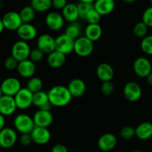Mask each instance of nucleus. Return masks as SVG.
Here are the masks:
<instances>
[{
    "mask_svg": "<svg viewBox=\"0 0 152 152\" xmlns=\"http://www.w3.org/2000/svg\"><path fill=\"white\" fill-rule=\"evenodd\" d=\"M3 95V93H2V90H1V85H0V97H1V96Z\"/></svg>",
    "mask_w": 152,
    "mask_h": 152,
    "instance_id": "49",
    "label": "nucleus"
},
{
    "mask_svg": "<svg viewBox=\"0 0 152 152\" xmlns=\"http://www.w3.org/2000/svg\"><path fill=\"white\" fill-rule=\"evenodd\" d=\"M48 99L52 105L58 108H62L68 105L72 99V95L67 86H55L48 92Z\"/></svg>",
    "mask_w": 152,
    "mask_h": 152,
    "instance_id": "1",
    "label": "nucleus"
},
{
    "mask_svg": "<svg viewBox=\"0 0 152 152\" xmlns=\"http://www.w3.org/2000/svg\"><path fill=\"white\" fill-rule=\"evenodd\" d=\"M66 62V55L55 50L48 54V65L52 68H59L63 66Z\"/></svg>",
    "mask_w": 152,
    "mask_h": 152,
    "instance_id": "24",
    "label": "nucleus"
},
{
    "mask_svg": "<svg viewBox=\"0 0 152 152\" xmlns=\"http://www.w3.org/2000/svg\"><path fill=\"white\" fill-rule=\"evenodd\" d=\"M31 51V47L28 42L19 40L12 46L11 56L19 62L29 59Z\"/></svg>",
    "mask_w": 152,
    "mask_h": 152,
    "instance_id": "4",
    "label": "nucleus"
},
{
    "mask_svg": "<svg viewBox=\"0 0 152 152\" xmlns=\"http://www.w3.org/2000/svg\"><path fill=\"white\" fill-rule=\"evenodd\" d=\"M146 80H147V83H148V85H150V86H152V72L146 77Z\"/></svg>",
    "mask_w": 152,
    "mask_h": 152,
    "instance_id": "45",
    "label": "nucleus"
},
{
    "mask_svg": "<svg viewBox=\"0 0 152 152\" xmlns=\"http://www.w3.org/2000/svg\"><path fill=\"white\" fill-rule=\"evenodd\" d=\"M123 1L128 3H132V2H134V1H137V0H123Z\"/></svg>",
    "mask_w": 152,
    "mask_h": 152,
    "instance_id": "48",
    "label": "nucleus"
},
{
    "mask_svg": "<svg viewBox=\"0 0 152 152\" xmlns=\"http://www.w3.org/2000/svg\"><path fill=\"white\" fill-rule=\"evenodd\" d=\"M94 49V42L85 36H81L75 40L74 52L79 56L87 57L93 53Z\"/></svg>",
    "mask_w": 152,
    "mask_h": 152,
    "instance_id": "3",
    "label": "nucleus"
},
{
    "mask_svg": "<svg viewBox=\"0 0 152 152\" xmlns=\"http://www.w3.org/2000/svg\"><path fill=\"white\" fill-rule=\"evenodd\" d=\"M102 16L94 7L86 15L85 20L88 24H99L101 21Z\"/></svg>",
    "mask_w": 152,
    "mask_h": 152,
    "instance_id": "35",
    "label": "nucleus"
},
{
    "mask_svg": "<svg viewBox=\"0 0 152 152\" xmlns=\"http://www.w3.org/2000/svg\"><path fill=\"white\" fill-rule=\"evenodd\" d=\"M132 152H142V151H139V150H135V151H133Z\"/></svg>",
    "mask_w": 152,
    "mask_h": 152,
    "instance_id": "50",
    "label": "nucleus"
},
{
    "mask_svg": "<svg viewBox=\"0 0 152 152\" xmlns=\"http://www.w3.org/2000/svg\"><path fill=\"white\" fill-rule=\"evenodd\" d=\"M19 142L23 146H29L34 141L31 134H22L19 137Z\"/></svg>",
    "mask_w": 152,
    "mask_h": 152,
    "instance_id": "41",
    "label": "nucleus"
},
{
    "mask_svg": "<svg viewBox=\"0 0 152 152\" xmlns=\"http://www.w3.org/2000/svg\"><path fill=\"white\" fill-rule=\"evenodd\" d=\"M133 70L137 77L140 78H146L152 72L151 61L144 56L137 58L134 62Z\"/></svg>",
    "mask_w": 152,
    "mask_h": 152,
    "instance_id": "6",
    "label": "nucleus"
},
{
    "mask_svg": "<svg viewBox=\"0 0 152 152\" xmlns=\"http://www.w3.org/2000/svg\"><path fill=\"white\" fill-rule=\"evenodd\" d=\"M148 31V27L143 22H139L134 26L133 33L135 37L143 39L147 36Z\"/></svg>",
    "mask_w": 152,
    "mask_h": 152,
    "instance_id": "32",
    "label": "nucleus"
},
{
    "mask_svg": "<svg viewBox=\"0 0 152 152\" xmlns=\"http://www.w3.org/2000/svg\"><path fill=\"white\" fill-rule=\"evenodd\" d=\"M150 1V4H151V6H152V0H149Z\"/></svg>",
    "mask_w": 152,
    "mask_h": 152,
    "instance_id": "51",
    "label": "nucleus"
},
{
    "mask_svg": "<svg viewBox=\"0 0 152 152\" xmlns=\"http://www.w3.org/2000/svg\"><path fill=\"white\" fill-rule=\"evenodd\" d=\"M37 12L31 5L25 6L19 12V15L23 23H31L34 20Z\"/></svg>",
    "mask_w": 152,
    "mask_h": 152,
    "instance_id": "28",
    "label": "nucleus"
},
{
    "mask_svg": "<svg viewBox=\"0 0 152 152\" xmlns=\"http://www.w3.org/2000/svg\"><path fill=\"white\" fill-rule=\"evenodd\" d=\"M17 109L14 96L2 95L0 97V114L7 117L14 114Z\"/></svg>",
    "mask_w": 152,
    "mask_h": 152,
    "instance_id": "14",
    "label": "nucleus"
},
{
    "mask_svg": "<svg viewBox=\"0 0 152 152\" xmlns=\"http://www.w3.org/2000/svg\"><path fill=\"white\" fill-rule=\"evenodd\" d=\"M77 4L78 7L79 14H80V19L85 20L87 13L90 11L91 9H93L94 4L92 3H85V2H79Z\"/></svg>",
    "mask_w": 152,
    "mask_h": 152,
    "instance_id": "34",
    "label": "nucleus"
},
{
    "mask_svg": "<svg viewBox=\"0 0 152 152\" xmlns=\"http://www.w3.org/2000/svg\"><path fill=\"white\" fill-rule=\"evenodd\" d=\"M84 33L85 37L94 42L102 37V28L99 24H88L85 28Z\"/></svg>",
    "mask_w": 152,
    "mask_h": 152,
    "instance_id": "26",
    "label": "nucleus"
},
{
    "mask_svg": "<svg viewBox=\"0 0 152 152\" xmlns=\"http://www.w3.org/2000/svg\"><path fill=\"white\" fill-rule=\"evenodd\" d=\"M96 77L99 80L104 82L111 81L114 78V71L113 67L106 62L100 63L96 68Z\"/></svg>",
    "mask_w": 152,
    "mask_h": 152,
    "instance_id": "21",
    "label": "nucleus"
},
{
    "mask_svg": "<svg viewBox=\"0 0 152 152\" xmlns=\"http://www.w3.org/2000/svg\"><path fill=\"white\" fill-rule=\"evenodd\" d=\"M67 4V0H52V7L56 10H62Z\"/></svg>",
    "mask_w": 152,
    "mask_h": 152,
    "instance_id": "42",
    "label": "nucleus"
},
{
    "mask_svg": "<svg viewBox=\"0 0 152 152\" xmlns=\"http://www.w3.org/2000/svg\"><path fill=\"white\" fill-rule=\"evenodd\" d=\"M16 34L20 40L31 41L37 37V29L31 23H22L16 31Z\"/></svg>",
    "mask_w": 152,
    "mask_h": 152,
    "instance_id": "15",
    "label": "nucleus"
},
{
    "mask_svg": "<svg viewBox=\"0 0 152 152\" xmlns=\"http://www.w3.org/2000/svg\"><path fill=\"white\" fill-rule=\"evenodd\" d=\"M136 137L140 140H147L152 137V123L150 122H143L137 126L135 129Z\"/></svg>",
    "mask_w": 152,
    "mask_h": 152,
    "instance_id": "25",
    "label": "nucleus"
},
{
    "mask_svg": "<svg viewBox=\"0 0 152 152\" xmlns=\"http://www.w3.org/2000/svg\"><path fill=\"white\" fill-rule=\"evenodd\" d=\"M33 141L38 145H45L48 143L51 138V134L48 128L36 126L31 133Z\"/></svg>",
    "mask_w": 152,
    "mask_h": 152,
    "instance_id": "18",
    "label": "nucleus"
},
{
    "mask_svg": "<svg viewBox=\"0 0 152 152\" xmlns=\"http://www.w3.org/2000/svg\"><path fill=\"white\" fill-rule=\"evenodd\" d=\"M33 119L36 126L48 128L53 123V116L50 111L39 109L34 114Z\"/></svg>",
    "mask_w": 152,
    "mask_h": 152,
    "instance_id": "17",
    "label": "nucleus"
},
{
    "mask_svg": "<svg viewBox=\"0 0 152 152\" xmlns=\"http://www.w3.org/2000/svg\"><path fill=\"white\" fill-rule=\"evenodd\" d=\"M36 71H37V67L35 63L30 59L19 62L16 68L18 74L20 77L26 79H30L34 77Z\"/></svg>",
    "mask_w": 152,
    "mask_h": 152,
    "instance_id": "19",
    "label": "nucleus"
},
{
    "mask_svg": "<svg viewBox=\"0 0 152 152\" xmlns=\"http://www.w3.org/2000/svg\"><path fill=\"white\" fill-rule=\"evenodd\" d=\"M3 95L14 96L22 88L20 81L16 77H7L1 83Z\"/></svg>",
    "mask_w": 152,
    "mask_h": 152,
    "instance_id": "11",
    "label": "nucleus"
},
{
    "mask_svg": "<svg viewBox=\"0 0 152 152\" xmlns=\"http://www.w3.org/2000/svg\"><path fill=\"white\" fill-rule=\"evenodd\" d=\"M117 144V138L114 134L106 133L100 136L97 141V146L102 151L108 152L114 149Z\"/></svg>",
    "mask_w": 152,
    "mask_h": 152,
    "instance_id": "16",
    "label": "nucleus"
},
{
    "mask_svg": "<svg viewBox=\"0 0 152 152\" xmlns=\"http://www.w3.org/2000/svg\"><path fill=\"white\" fill-rule=\"evenodd\" d=\"M33 95L34 94L26 87L22 88L14 96L17 108L20 110H26L33 105Z\"/></svg>",
    "mask_w": 152,
    "mask_h": 152,
    "instance_id": "8",
    "label": "nucleus"
},
{
    "mask_svg": "<svg viewBox=\"0 0 152 152\" xmlns=\"http://www.w3.org/2000/svg\"><path fill=\"white\" fill-rule=\"evenodd\" d=\"M79 1H80V2L92 3V4H94V1H96V0H79Z\"/></svg>",
    "mask_w": 152,
    "mask_h": 152,
    "instance_id": "47",
    "label": "nucleus"
},
{
    "mask_svg": "<svg viewBox=\"0 0 152 152\" xmlns=\"http://www.w3.org/2000/svg\"><path fill=\"white\" fill-rule=\"evenodd\" d=\"M142 22H143L148 28H152V6L144 10L142 16Z\"/></svg>",
    "mask_w": 152,
    "mask_h": 152,
    "instance_id": "39",
    "label": "nucleus"
},
{
    "mask_svg": "<svg viewBox=\"0 0 152 152\" xmlns=\"http://www.w3.org/2000/svg\"><path fill=\"white\" fill-rule=\"evenodd\" d=\"M4 28L7 31H17L18 28L22 25V21L19 13L16 11H9L6 13L1 18Z\"/></svg>",
    "mask_w": 152,
    "mask_h": 152,
    "instance_id": "10",
    "label": "nucleus"
},
{
    "mask_svg": "<svg viewBox=\"0 0 152 152\" xmlns=\"http://www.w3.org/2000/svg\"><path fill=\"white\" fill-rule=\"evenodd\" d=\"M44 55L45 53L41 50H39L38 48H36L31 50L29 59L34 63H37V62H39L40 61L42 60V59L44 58Z\"/></svg>",
    "mask_w": 152,
    "mask_h": 152,
    "instance_id": "37",
    "label": "nucleus"
},
{
    "mask_svg": "<svg viewBox=\"0 0 152 152\" xmlns=\"http://www.w3.org/2000/svg\"><path fill=\"white\" fill-rule=\"evenodd\" d=\"M123 94L128 101L132 102H137L142 95V91L140 86L134 81L126 83L123 88Z\"/></svg>",
    "mask_w": 152,
    "mask_h": 152,
    "instance_id": "7",
    "label": "nucleus"
},
{
    "mask_svg": "<svg viewBox=\"0 0 152 152\" xmlns=\"http://www.w3.org/2000/svg\"><path fill=\"white\" fill-rule=\"evenodd\" d=\"M141 50L148 56H152V35H147L140 42Z\"/></svg>",
    "mask_w": 152,
    "mask_h": 152,
    "instance_id": "33",
    "label": "nucleus"
},
{
    "mask_svg": "<svg viewBox=\"0 0 152 152\" xmlns=\"http://www.w3.org/2000/svg\"><path fill=\"white\" fill-rule=\"evenodd\" d=\"M31 6L36 12L43 13L52 7V0H31Z\"/></svg>",
    "mask_w": 152,
    "mask_h": 152,
    "instance_id": "29",
    "label": "nucleus"
},
{
    "mask_svg": "<svg viewBox=\"0 0 152 152\" xmlns=\"http://www.w3.org/2000/svg\"><path fill=\"white\" fill-rule=\"evenodd\" d=\"M101 91L105 96H111L114 91V86L111 81L104 82L101 86Z\"/></svg>",
    "mask_w": 152,
    "mask_h": 152,
    "instance_id": "40",
    "label": "nucleus"
},
{
    "mask_svg": "<svg viewBox=\"0 0 152 152\" xmlns=\"http://www.w3.org/2000/svg\"><path fill=\"white\" fill-rule=\"evenodd\" d=\"M45 21L49 29L53 31H59L64 27L65 20L62 13L56 11H52L48 13Z\"/></svg>",
    "mask_w": 152,
    "mask_h": 152,
    "instance_id": "12",
    "label": "nucleus"
},
{
    "mask_svg": "<svg viewBox=\"0 0 152 152\" xmlns=\"http://www.w3.org/2000/svg\"><path fill=\"white\" fill-rule=\"evenodd\" d=\"M62 15L65 20L69 23L77 22V20L80 19L77 4L74 3H68L62 10Z\"/></svg>",
    "mask_w": 152,
    "mask_h": 152,
    "instance_id": "23",
    "label": "nucleus"
},
{
    "mask_svg": "<svg viewBox=\"0 0 152 152\" xmlns=\"http://www.w3.org/2000/svg\"><path fill=\"white\" fill-rule=\"evenodd\" d=\"M67 87L73 97H81L86 91V83L79 78L71 80Z\"/></svg>",
    "mask_w": 152,
    "mask_h": 152,
    "instance_id": "20",
    "label": "nucleus"
},
{
    "mask_svg": "<svg viewBox=\"0 0 152 152\" xmlns=\"http://www.w3.org/2000/svg\"><path fill=\"white\" fill-rule=\"evenodd\" d=\"M67 36L70 37L71 38L76 40L79 37H81L82 34V27L80 23L77 22L69 23V25L65 28V33Z\"/></svg>",
    "mask_w": 152,
    "mask_h": 152,
    "instance_id": "27",
    "label": "nucleus"
},
{
    "mask_svg": "<svg viewBox=\"0 0 152 152\" xmlns=\"http://www.w3.org/2000/svg\"><path fill=\"white\" fill-rule=\"evenodd\" d=\"M120 137L124 140H131L136 136L135 134V129L132 126H125L120 130Z\"/></svg>",
    "mask_w": 152,
    "mask_h": 152,
    "instance_id": "36",
    "label": "nucleus"
},
{
    "mask_svg": "<svg viewBox=\"0 0 152 152\" xmlns=\"http://www.w3.org/2000/svg\"><path fill=\"white\" fill-rule=\"evenodd\" d=\"M4 29H5V28H4V24H3L2 20H1V19H0V34H1L3 31H4Z\"/></svg>",
    "mask_w": 152,
    "mask_h": 152,
    "instance_id": "46",
    "label": "nucleus"
},
{
    "mask_svg": "<svg viewBox=\"0 0 152 152\" xmlns=\"http://www.w3.org/2000/svg\"><path fill=\"white\" fill-rule=\"evenodd\" d=\"M18 65H19V62L12 56L6 58V59L4 62V66L7 71H14V70H16Z\"/></svg>",
    "mask_w": 152,
    "mask_h": 152,
    "instance_id": "38",
    "label": "nucleus"
},
{
    "mask_svg": "<svg viewBox=\"0 0 152 152\" xmlns=\"http://www.w3.org/2000/svg\"><path fill=\"white\" fill-rule=\"evenodd\" d=\"M4 125H5V119L4 116L0 114V132L4 128Z\"/></svg>",
    "mask_w": 152,
    "mask_h": 152,
    "instance_id": "44",
    "label": "nucleus"
},
{
    "mask_svg": "<svg viewBox=\"0 0 152 152\" xmlns=\"http://www.w3.org/2000/svg\"><path fill=\"white\" fill-rule=\"evenodd\" d=\"M26 88L33 94L42 91L43 82L39 77H33L28 80Z\"/></svg>",
    "mask_w": 152,
    "mask_h": 152,
    "instance_id": "31",
    "label": "nucleus"
},
{
    "mask_svg": "<svg viewBox=\"0 0 152 152\" xmlns=\"http://www.w3.org/2000/svg\"><path fill=\"white\" fill-rule=\"evenodd\" d=\"M0 5H1V0H0Z\"/></svg>",
    "mask_w": 152,
    "mask_h": 152,
    "instance_id": "52",
    "label": "nucleus"
},
{
    "mask_svg": "<svg viewBox=\"0 0 152 152\" xmlns=\"http://www.w3.org/2000/svg\"><path fill=\"white\" fill-rule=\"evenodd\" d=\"M94 7L101 16H106L114 10L115 1L114 0H96L94 3Z\"/></svg>",
    "mask_w": 152,
    "mask_h": 152,
    "instance_id": "22",
    "label": "nucleus"
},
{
    "mask_svg": "<svg viewBox=\"0 0 152 152\" xmlns=\"http://www.w3.org/2000/svg\"><path fill=\"white\" fill-rule=\"evenodd\" d=\"M37 48L46 54L52 53L55 50V38L48 34H41L37 38Z\"/></svg>",
    "mask_w": 152,
    "mask_h": 152,
    "instance_id": "13",
    "label": "nucleus"
},
{
    "mask_svg": "<svg viewBox=\"0 0 152 152\" xmlns=\"http://www.w3.org/2000/svg\"><path fill=\"white\" fill-rule=\"evenodd\" d=\"M17 132L14 129L4 127L0 132V147L10 148L16 144L17 141Z\"/></svg>",
    "mask_w": 152,
    "mask_h": 152,
    "instance_id": "9",
    "label": "nucleus"
},
{
    "mask_svg": "<svg viewBox=\"0 0 152 152\" xmlns=\"http://www.w3.org/2000/svg\"><path fill=\"white\" fill-rule=\"evenodd\" d=\"M51 152H68V148L65 145L58 143L53 145L51 149Z\"/></svg>",
    "mask_w": 152,
    "mask_h": 152,
    "instance_id": "43",
    "label": "nucleus"
},
{
    "mask_svg": "<svg viewBox=\"0 0 152 152\" xmlns=\"http://www.w3.org/2000/svg\"><path fill=\"white\" fill-rule=\"evenodd\" d=\"M14 129L16 132L22 134H31L36 127L34 119L26 114H19L13 120Z\"/></svg>",
    "mask_w": 152,
    "mask_h": 152,
    "instance_id": "2",
    "label": "nucleus"
},
{
    "mask_svg": "<svg viewBox=\"0 0 152 152\" xmlns=\"http://www.w3.org/2000/svg\"><path fill=\"white\" fill-rule=\"evenodd\" d=\"M48 102V94L45 91H40L37 93H34L33 95V105L37 108H40Z\"/></svg>",
    "mask_w": 152,
    "mask_h": 152,
    "instance_id": "30",
    "label": "nucleus"
},
{
    "mask_svg": "<svg viewBox=\"0 0 152 152\" xmlns=\"http://www.w3.org/2000/svg\"><path fill=\"white\" fill-rule=\"evenodd\" d=\"M75 40L65 34H60L55 38V50L65 55L74 52Z\"/></svg>",
    "mask_w": 152,
    "mask_h": 152,
    "instance_id": "5",
    "label": "nucleus"
}]
</instances>
